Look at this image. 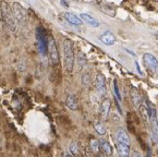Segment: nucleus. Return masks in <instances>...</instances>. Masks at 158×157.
I'll list each match as a JSON object with an SVG mask.
<instances>
[{
    "label": "nucleus",
    "instance_id": "obj_1",
    "mask_svg": "<svg viewBox=\"0 0 158 157\" xmlns=\"http://www.w3.org/2000/svg\"><path fill=\"white\" fill-rule=\"evenodd\" d=\"M63 51V61H64V67L69 73L73 71L75 62V55H74V46H73L72 40L64 39L62 45Z\"/></svg>",
    "mask_w": 158,
    "mask_h": 157
},
{
    "label": "nucleus",
    "instance_id": "obj_2",
    "mask_svg": "<svg viewBox=\"0 0 158 157\" xmlns=\"http://www.w3.org/2000/svg\"><path fill=\"white\" fill-rule=\"evenodd\" d=\"M0 10H1V16H2L3 21L7 24V26L12 31V32H15L16 31V21L15 18L13 15V12H12V8L10 7L9 3L3 2L1 1L0 2Z\"/></svg>",
    "mask_w": 158,
    "mask_h": 157
},
{
    "label": "nucleus",
    "instance_id": "obj_3",
    "mask_svg": "<svg viewBox=\"0 0 158 157\" xmlns=\"http://www.w3.org/2000/svg\"><path fill=\"white\" fill-rule=\"evenodd\" d=\"M47 53H48L49 59H50V62L54 66L58 65L59 62V53L58 48H57L56 40L52 36H49L47 39Z\"/></svg>",
    "mask_w": 158,
    "mask_h": 157
},
{
    "label": "nucleus",
    "instance_id": "obj_4",
    "mask_svg": "<svg viewBox=\"0 0 158 157\" xmlns=\"http://www.w3.org/2000/svg\"><path fill=\"white\" fill-rule=\"evenodd\" d=\"M12 12H13V15L15 18V21L16 23L21 24V25H24L26 23V12H25V9L22 7L20 3L15 2L12 5Z\"/></svg>",
    "mask_w": 158,
    "mask_h": 157
},
{
    "label": "nucleus",
    "instance_id": "obj_5",
    "mask_svg": "<svg viewBox=\"0 0 158 157\" xmlns=\"http://www.w3.org/2000/svg\"><path fill=\"white\" fill-rule=\"evenodd\" d=\"M36 34H37L38 48H40V51L42 53V55L45 56L47 53V38H46V34H45L44 28H43L42 26L37 28Z\"/></svg>",
    "mask_w": 158,
    "mask_h": 157
},
{
    "label": "nucleus",
    "instance_id": "obj_6",
    "mask_svg": "<svg viewBox=\"0 0 158 157\" xmlns=\"http://www.w3.org/2000/svg\"><path fill=\"white\" fill-rule=\"evenodd\" d=\"M116 138H117V143L126 145L128 147H131V140L129 136L128 132L122 128H119L116 132Z\"/></svg>",
    "mask_w": 158,
    "mask_h": 157
},
{
    "label": "nucleus",
    "instance_id": "obj_7",
    "mask_svg": "<svg viewBox=\"0 0 158 157\" xmlns=\"http://www.w3.org/2000/svg\"><path fill=\"white\" fill-rule=\"evenodd\" d=\"M95 85H96V91L100 96H105L106 92H107V86H106V78L102 73H98L96 75V81H95Z\"/></svg>",
    "mask_w": 158,
    "mask_h": 157
},
{
    "label": "nucleus",
    "instance_id": "obj_8",
    "mask_svg": "<svg viewBox=\"0 0 158 157\" xmlns=\"http://www.w3.org/2000/svg\"><path fill=\"white\" fill-rule=\"evenodd\" d=\"M143 61H144V65L146 66L151 71L158 72V60L155 58V56H153L152 53H144V56H143Z\"/></svg>",
    "mask_w": 158,
    "mask_h": 157
},
{
    "label": "nucleus",
    "instance_id": "obj_9",
    "mask_svg": "<svg viewBox=\"0 0 158 157\" xmlns=\"http://www.w3.org/2000/svg\"><path fill=\"white\" fill-rule=\"evenodd\" d=\"M99 39L100 42H102L105 45H107V46H112L116 43V36L110 31H106V32L102 33L99 36Z\"/></svg>",
    "mask_w": 158,
    "mask_h": 157
},
{
    "label": "nucleus",
    "instance_id": "obj_10",
    "mask_svg": "<svg viewBox=\"0 0 158 157\" xmlns=\"http://www.w3.org/2000/svg\"><path fill=\"white\" fill-rule=\"evenodd\" d=\"M64 19L67 22H69L70 24H72V25H75V26H80L83 23V21L80 19V16H77V14L72 13V12H65Z\"/></svg>",
    "mask_w": 158,
    "mask_h": 157
},
{
    "label": "nucleus",
    "instance_id": "obj_11",
    "mask_svg": "<svg viewBox=\"0 0 158 157\" xmlns=\"http://www.w3.org/2000/svg\"><path fill=\"white\" fill-rule=\"evenodd\" d=\"M130 96H131V100H132L134 107L139 109V107L141 106V104L143 103V100H142V97H141V95H139V91L135 87H132L130 91Z\"/></svg>",
    "mask_w": 158,
    "mask_h": 157
},
{
    "label": "nucleus",
    "instance_id": "obj_12",
    "mask_svg": "<svg viewBox=\"0 0 158 157\" xmlns=\"http://www.w3.org/2000/svg\"><path fill=\"white\" fill-rule=\"evenodd\" d=\"M65 106L70 109V110H77L79 108V103H77V98L75 95H68L67 100H65Z\"/></svg>",
    "mask_w": 158,
    "mask_h": 157
},
{
    "label": "nucleus",
    "instance_id": "obj_13",
    "mask_svg": "<svg viewBox=\"0 0 158 157\" xmlns=\"http://www.w3.org/2000/svg\"><path fill=\"white\" fill-rule=\"evenodd\" d=\"M80 19H81L82 21L85 22V23L89 24V25L93 26V28H98V26L100 25V23L96 20L95 18H93V16L89 15V14H87V13H81Z\"/></svg>",
    "mask_w": 158,
    "mask_h": 157
},
{
    "label": "nucleus",
    "instance_id": "obj_14",
    "mask_svg": "<svg viewBox=\"0 0 158 157\" xmlns=\"http://www.w3.org/2000/svg\"><path fill=\"white\" fill-rule=\"evenodd\" d=\"M99 145H100V148L102 150V152H104V154L106 155V156H111L112 153H114V151H112L111 144H110L107 140H104V139L100 140Z\"/></svg>",
    "mask_w": 158,
    "mask_h": 157
},
{
    "label": "nucleus",
    "instance_id": "obj_15",
    "mask_svg": "<svg viewBox=\"0 0 158 157\" xmlns=\"http://www.w3.org/2000/svg\"><path fill=\"white\" fill-rule=\"evenodd\" d=\"M110 106H111V103H110V100H108V98H105V100H102V107H100V112H102V118H104V119H106V118L108 117V115H109Z\"/></svg>",
    "mask_w": 158,
    "mask_h": 157
},
{
    "label": "nucleus",
    "instance_id": "obj_16",
    "mask_svg": "<svg viewBox=\"0 0 158 157\" xmlns=\"http://www.w3.org/2000/svg\"><path fill=\"white\" fill-rule=\"evenodd\" d=\"M139 113H141V117L142 119L145 121V122H148L149 121V109H148V106H147L146 103H142L141 106L139 107Z\"/></svg>",
    "mask_w": 158,
    "mask_h": 157
},
{
    "label": "nucleus",
    "instance_id": "obj_17",
    "mask_svg": "<svg viewBox=\"0 0 158 157\" xmlns=\"http://www.w3.org/2000/svg\"><path fill=\"white\" fill-rule=\"evenodd\" d=\"M130 148L126 145H122V144L117 143V150H118L119 156L120 157H129L130 156Z\"/></svg>",
    "mask_w": 158,
    "mask_h": 157
},
{
    "label": "nucleus",
    "instance_id": "obj_18",
    "mask_svg": "<svg viewBox=\"0 0 158 157\" xmlns=\"http://www.w3.org/2000/svg\"><path fill=\"white\" fill-rule=\"evenodd\" d=\"M77 66H79L80 69H83V68L86 66V63H87L86 56L84 55L82 51H79V53H77Z\"/></svg>",
    "mask_w": 158,
    "mask_h": 157
},
{
    "label": "nucleus",
    "instance_id": "obj_19",
    "mask_svg": "<svg viewBox=\"0 0 158 157\" xmlns=\"http://www.w3.org/2000/svg\"><path fill=\"white\" fill-rule=\"evenodd\" d=\"M94 128H95L96 132H97L99 135H105L106 134V128H105L104 123H102L100 121H96L94 123Z\"/></svg>",
    "mask_w": 158,
    "mask_h": 157
},
{
    "label": "nucleus",
    "instance_id": "obj_20",
    "mask_svg": "<svg viewBox=\"0 0 158 157\" xmlns=\"http://www.w3.org/2000/svg\"><path fill=\"white\" fill-rule=\"evenodd\" d=\"M89 147H91V150L93 151L94 153H97L98 151H99V141L96 139H92L91 141H89Z\"/></svg>",
    "mask_w": 158,
    "mask_h": 157
},
{
    "label": "nucleus",
    "instance_id": "obj_21",
    "mask_svg": "<svg viewBox=\"0 0 158 157\" xmlns=\"http://www.w3.org/2000/svg\"><path fill=\"white\" fill-rule=\"evenodd\" d=\"M69 150H70V154L72 155L73 157L79 154V146H77V144L75 142H72V143L70 144Z\"/></svg>",
    "mask_w": 158,
    "mask_h": 157
},
{
    "label": "nucleus",
    "instance_id": "obj_22",
    "mask_svg": "<svg viewBox=\"0 0 158 157\" xmlns=\"http://www.w3.org/2000/svg\"><path fill=\"white\" fill-rule=\"evenodd\" d=\"M82 83H83L84 85H89V84L91 83V76H89V74L86 73L82 76Z\"/></svg>",
    "mask_w": 158,
    "mask_h": 157
},
{
    "label": "nucleus",
    "instance_id": "obj_23",
    "mask_svg": "<svg viewBox=\"0 0 158 157\" xmlns=\"http://www.w3.org/2000/svg\"><path fill=\"white\" fill-rule=\"evenodd\" d=\"M114 94H116L117 100H121V95H120V92H119L118 84H117V82H116V81L114 82Z\"/></svg>",
    "mask_w": 158,
    "mask_h": 157
},
{
    "label": "nucleus",
    "instance_id": "obj_24",
    "mask_svg": "<svg viewBox=\"0 0 158 157\" xmlns=\"http://www.w3.org/2000/svg\"><path fill=\"white\" fill-rule=\"evenodd\" d=\"M61 157H73L72 155L70 154V153H68V152H64V153H62V155H61Z\"/></svg>",
    "mask_w": 158,
    "mask_h": 157
},
{
    "label": "nucleus",
    "instance_id": "obj_25",
    "mask_svg": "<svg viewBox=\"0 0 158 157\" xmlns=\"http://www.w3.org/2000/svg\"><path fill=\"white\" fill-rule=\"evenodd\" d=\"M135 67H136V70H137V72H139V74H142V72H141V69H139V63H137V61H135Z\"/></svg>",
    "mask_w": 158,
    "mask_h": 157
},
{
    "label": "nucleus",
    "instance_id": "obj_26",
    "mask_svg": "<svg viewBox=\"0 0 158 157\" xmlns=\"http://www.w3.org/2000/svg\"><path fill=\"white\" fill-rule=\"evenodd\" d=\"M61 5H62L63 7H69V3L65 2V1H61Z\"/></svg>",
    "mask_w": 158,
    "mask_h": 157
}]
</instances>
